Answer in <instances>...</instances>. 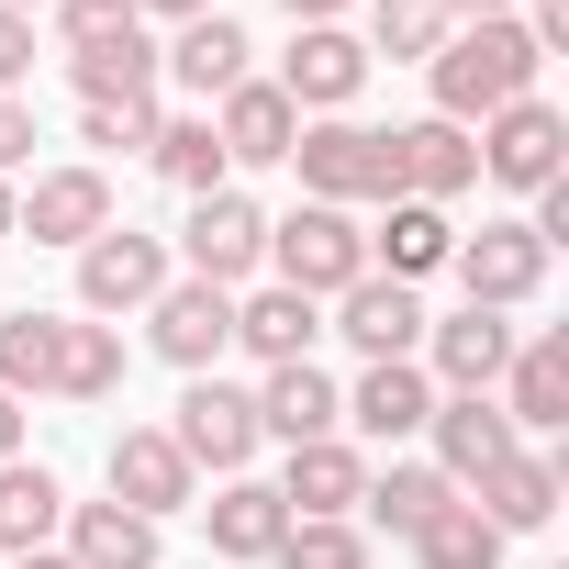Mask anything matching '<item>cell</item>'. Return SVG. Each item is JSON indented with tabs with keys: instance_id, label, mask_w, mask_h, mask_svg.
Instances as JSON below:
<instances>
[{
	"instance_id": "obj_18",
	"label": "cell",
	"mask_w": 569,
	"mask_h": 569,
	"mask_svg": "<svg viewBox=\"0 0 569 569\" xmlns=\"http://www.w3.org/2000/svg\"><path fill=\"white\" fill-rule=\"evenodd\" d=\"M212 134H223V168H291L302 112L279 101V79H234V90L212 101Z\"/></svg>"
},
{
	"instance_id": "obj_41",
	"label": "cell",
	"mask_w": 569,
	"mask_h": 569,
	"mask_svg": "<svg viewBox=\"0 0 569 569\" xmlns=\"http://www.w3.org/2000/svg\"><path fill=\"white\" fill-rule=\"evenodd\" d=\"M134 12H157V23H201V12H223V0H134Z\"/></svg>"
},
{
	"instance_id": "obj_35",
	"label": "cell",
	"mask_w": 569,
	"mask_h": 569,
	"mask_svg": "<svg viewBox=\"0 0 569 569\" xmlns=\"http://www.w3.org/2000/svg\"><path fill=\"white\" fill-rule=\"evenodd\" d=\"M447 34H458V23H447V0H369V57H402V68H425Z\"/></svg>"
},
{
	"instance_id": "obj_36",
	"label": "cell",
	"mask_w": 569,
	"mask_h": 569,
	"mask_svg": "<svg viewBox=\"0 0 569 569\" xmlns=\"http://www.w3.org/2000/svg\"><path fill=\"white\" fill-rule=\"evenodd\" d=\"M268 569H369V536L358 525H291L268 547Z\"/></svg>"
},
{
	"instance_id": "obj_26",
	"label": "cell",
	"mask_w": 569,
	"mask_h": 569,
	"mask_svg": "<svg viewBox=\"0 0 569 569\" xmlns=\"http://www.w3.org/2000/svg\"><path fill=\"white\" fill-rule=\"evenodd\" d=\"M68 547V569H157V525L146 513H123V502H68V525H57Z\"/></svg>"
},
{
	"instance_id": "obj_3",
	"label": "cell",
	"mask_w": 569,
	"mask_h": 569,
	"mask_svg": "<svg viewBox=\"0 0 569 569\" xmlns=\"http://www.w3.org/2000/svg\"><path fill=\"white\" fill-rule=\"evenodd\" d=\"M268 279H279V291H302V302H336L347 279H369V234H358V212L302 201L291 223H268Z\"/></svg>"
},
{
	"instance_id": "obj_28",
	"label": "cell",
	"mask_w": 569,
	"mask_h": 569,
	"mask_svg": "<svg viewBox=\"0 0 569 569\" xmlns=\"http://www.w3.org/2000/svg\"><path fill=\"white\" fill-rule=\"evenodd\" d=\"M447 502H458V491H447V469H436V458H391V469H369V491H358V513H369V525H391L402 547H413Z\"/></svg>"
},
{
	"instance_id": "obj_1",
	"label": "cell",
	"mask_w": 569,
	"mask_h": 569,
	"mask_svg": "<svg viewBox=\"0 0 569 569\" xmlns=\"http://www.w3.org/2000/svg\"><path fill=\"white\" fill-rule=\"evenodd\" d=\"M536 46H525V23L513 12H491V23H458L436 57H425V79H436V123H458V134H480L502 101H525L536 90Z\"/></svg>"
},
{
	"instance_id": "obj_19",
	"label": "cell",
	"mask_w": 569,
	"mask_h": 569,
	"mask_svg": "<svg viewBox=\"0 0 569 569\" xmlns=\"http://www.w3.org/2000/svg\"><path fill=\"white\" fill-rule=\"evenodd\" d=\"M425 325H436V313L402 291V279H380V268L336 291V336H347L358 358H413V347H425Z\"/></svg>"
},
{
	"instance_id": "obj_20",
	"label": "cell",
	"mask_w": 569,
	"mask_h": 569,
	"mask_svg": "<svg viewBox=\"0 0 569 569\" xmlns=\"http://www.w3.org/2000/svg\"><path fill=\"white\" fill-rule=\"evenodd\" d=\"M391 168H402V201H436V212H447L458 190H480V146H469L458 123H436V112L391 134Z\"/></svg>"
},
{
	"instance_id": "obj_6",
	"label": "cell",
	"mask_w": 569,
	"mask_h": 569,
	"mask_svg": "<svg viewBox=\"0 0 569 569\" xmlns=\"http://www.w3.org/2000/svg\"><path fill=\"white\" fill-rule=\"evenodd\" d=\"M146 347H157L168 369L212 380L223 347H234V291H212V279H168V291L146 302Z\"/></svg>"
},
{
	"instance_id": "obj_24",
	"label": "cell",
	"mask_w": 569,
	"mask_h": 569,
	"mask_svg": "<svg viewBox=\"0 0 569 569\" xmlns=\"http://www.w3.org/2000/svg\"><path fill=\"white\" fill-rule=\"evenodd\" d=\"M447 257H458V223H447L436 201H380V234H369V268H380V279L413 291V279H436Z\"/></svg>"
},
{
	"instance_id": "obj_11",
	"label": "cell",
	"mask_w": 569,
	"mask_h": 569,
	"mask_svg": "<svg viewBox=\"0 0 569 569\" xmlns=\"http://www.w3.org/2000/svg\"><path fill=\"white\" fill-rule=\"evenodd\" d=\"M458 291L480 302V313H525L536 291H547V246L525 234V223H480V234H458Z\"/></svg>"
},
{
	"instance_id": "obj_46",
	"label": "cell",
	"mask_w": 569,
	"mask_h": 569,
	"mask_svg": "<svg viewBox=\"0 0 569 569\" xmlns=\"http://www.w3.org/2000/svg\"><path fill=\"white\" fill-rule=\"evenodd\" d=\"M0 12H23V23H34V12H57V0H0Z\"/></svg>"
},
{
	"instance_id": "obj_32",
	"label": "cell",
	"mask_w": 569,
	"mask_h": 569,
	"mask_svg": "<svg viewBox=\"0 0 569 569\" xmlns=\"http://www.w3.org/2000/svg\"><path fill=\"white\" fill-rule=\"evenodd\" d=\"M123 391V325H79L57 336V402H112Z\"/></svg>"
},
{
	"instance_id": "obj_10",
	"label": "cell",
	"mask_w": 569,
	"mask_h": 569,
	"mask_svg": "<svg viewBox=\"0 0 569 569\" xmlns=\"http://www.w3.org/2000/svg\"><path fill=\"white\" fill-rule=\"evenodd\" d=\"M469 146H480V179H502V190H525V201H536V190L558 179V157H569V123L525 90V101H502Z\"/></svg>"
},
{
	"instance_id": "obj_30",
	"label": "cell",
	"mask_w": 569,
	"mask_h": 569,
	"mask_svg": "<svg viewBox=\"0 0 569 569\" xmlns=\"http://www.w3.org/2000/svg\"><path fill=\"white\" fill-rule=\"evenodd\" d=\"M201 525H212V558H268L279 536H291V513H279V491H268V480H223Z\"/></svg>"
},
{
	"instance_id": "obj_22",
	"label": "cell",
	"mask_w": 569,
	"mask_h": 569,
	"mask_svg": "<svg viewBox=\"0 0 569 569\" xmlns=\"http://www.w3.org/2000/svg\"><path fill=\"white\" fill-rule=\"evenodd\" d=\"M313 336H325V302L279 291V279H257V291L234 302V347H246L257 369H291V358H313Z\"/></svg>"
},
{
	"instance_id": "obj_43",
	"label": "cell",
	"mask_w": 569,
	"mask_h": 569,
	"mask_svg": "<svg viewBox=\"0 0 569 569\" xmlns=\"http://www.w3.org/2000/svg\"><path fill=\"white\" fill-rule=\"evenodd\" d=\"M279 12H291V23H336V12H347V0H279Z\"/></svg>"
},
{
	"instance_id": "obj_39",
	"label": "cell",
	"mask_w": 569,
	"mask_h": 569,
	"mask_svg": "<svg viewBox=\"0 0 569 569\" xmlns=\"http://www.w3.org/2000/svg\"><path fill=\"white\" fill-rule=\"evenodd\" d=\"M34 146H46V134H34V101H23V90H0V179L34 168Z\"/></svg>"
},
{
	"instance_id": "obj_45",
	"label": "cell",
	"mask_w": 569,
	"mask_h": 569,
	"mask_svg": "<svg viewBox=\"0 0 569 569\" xmlns=\"http://www.w3.org/2000/svg\"><path fill=\"white\" fill-rule=\"evenodd\" d=\"M12 569H68V558H57V547H34V558H12Z\"/></svg>"
},
{
	"instance_id": "obj_16",
	"label": "cell",
	"mask_w": 569,
	"mask_h": 569,
	"mask_svg": "<svg viewBox=\"0 0 569 569\" xmlns=\"http://www.w3.org/2000/svg\"><path fill=\"white\" fill-rule=\"evenodd\" d=\"M502 425L513 436H558L569 425V336H513V358H502Z\"/></svg>"
},
{
	"instance_id": "obj_9",
	"label": "cell",
	"mask_w": 569,
	"mask_h": 569,
	"mask_svg": "<svg viewBox=\"0 0 569 569\" xmlns=\"http://www.w3.org/2000/svg\"><path fill=\"white\" fill-rule=\"evenodd\" d=\"M358 90H369V46H358L347 23H302L291 57H279V101H291L302 123H325V112H347Z\"/></svg>"
},
{
	"instance_id": "obj_47",
	"label": "cell",
	"mask_w": 569,
	"mask_h": 569,
	"mask_svg": "<svg viewBox=\"0 0 569 569\" xmlns=\"http://www.w3.org/2000/svg\"><path fill=\"white\" fill-rule=\"evenodd\" d=\"M0 246H12V179H0Z\"/></svg>"
},
{
	"instance_id": "obj_34",
	"label": "cell",
	"mask_w": 569,
	"mask_h": 569,
	"mask_svg": "<svg viewBox=\"0 0 569 569\" xmlns=\"http://www.w3.org/2000/svg\"><path fill=\"white\" fill-rule=\"evenodd\" d=\"M57 336H68V313H12V325H0V391H12V402L57 391Z\"/></svg>"
},
{
	"instance_id": "obj_27",
	"label": "cell",
	"mask_w": 569,
	"mask_h": 569,
	"mask_svg": "<svg viewBox=\"0 0 569 569\" xmlns=\"http://www.w3.org/2000/svg\"><path fill=\"white\" fill-rule=\"evenodd\" d=\"M57 525H68V491H57V469H34V458H0V569H12V558H34V547H57Z\"/></svg>"
},
{
	"instance_id": "obj_14",
	"label": "cell",
	"mask_w": 569,
	"mask_h": 569,
	"mask_svg": "<svg viewBox=\"0 0 569 569\" xmlns=\"http://www.w3.org/2000/svg\"><path fill=\"white\" fill-rule=\"evenodd\" d=\"M502 358H513V325L502 313H480V302H458L447 325H425V347H413V369L436 380V391H491L502 380Z\"/></svg>"
},
{
	"instance_id": "obj_8",
	"label": "cell",
	"mask_w": 569,
	"mask_h": 569,
	"mask_svg": "<svg viewBox=\"0 0 569 569\" xmlns=\"http://www.w3.org/2000/svg\"><path fill=\"white\" fill-rule=\"evenodd\" d=\"M168 447H179L190 469H223V480H246V458L268 447V436H257V391H234V380H190V391H179V425H168Z\"/></svg>"
},
{
	"instance_id": "obj_33",
	"label": "cell",
	"mask_w": 569,
	"mask_h": 569,
	"mask_svg": "<svg viewBox=\"0 0 569 569\" xmlns=\"http://www.w3.org/2000/svg\"><path fill=\"white\" fill-rule=\"evenodd\" d=\"M502 547H513V536H491V513L458 491V502L413 536V569H502Z\"/></svg>"
},
{
	"instance_id": "obj_2",
	"label": "cell",
	"mask_w": 569,
	"mask_h": 569,
	"mask_svg": "<svg viewBox=\"0 0 569 569\" xmlns=\"http://www.w3.org/2000/svg\"><path fill=\"white\" fill-rule=\"evenodd\" d=\"M291 168H302V201H402V168H391V134L380 123H347V112H325V123H302L291 134Z\"/></svg>"
},
{
	"instance_id": "obj_12",
	"label": "cell",
	"mask_w": 569,
	"mask_h": 569,
	"mask_svg": "<svg viewBox=\"0 0 569 569\" xmlns=\"http://www.w3.org/2000/svg\"><path fill=\"white\" fill-rule=\"evenodd\" d=\"M101 480H112V502H123V513L168 525V513L190 502V480H201V469L168 447V425H123V436H112V458H101Z\"/></svg>"
},
{
	"instance_id": "obj_38",
	"label": "cell",
	"mask_w": 569,
	"mask_h": 569,
	"mask_svg": "<svg viewBox=\"0 0 569 569\" xmlns=\"http://www.w3.org/2000/svg\"><path fill=\"white\" fill-rule=\"evenodd\" d=\"M79 134L90 146H157V90L146 101H79Z\"/></svg>"
},
{
	"instance_id": "obj_25",
	"label": "cell",
	"mask_w": 569,
	"mask_h": 569,
	"mask_svg": "<svg viewBox=\"0 0 569 569\" xmlns=\"http://www.w3.org/2000/svg\"><path fill=\"white\" fill-rule=\"evenodd\" d=\"M469 502L491 513V536H536V525L558 513V458H547V447H513L502 469L469 480Z\"/></svg>"
},
{
	"instance_id": "obj_5",
	"label": "cell",
	"mask_w": 569,
	"mask_h": 569,
	"mask_svg": "<svg viewBox=\"0 0 569 569\" xmlns=\"http://www.w3.org/2000/svg\"><path fill=\"white\" fill-rule=\"evenodd\" d=\"M268 268V212L246 190H201L190 223H179V279H212V291H246Z\"/></svg>"
},
{
	"instance_id": "obj_23",
	"label": "cell",
	"mask_w": 569,
	"mask_h": 569,
	"mask_svg": "<svg viewBox=\"0 0 569 569\" xmlns=\"http://www.w3.org/2000/svg\"><path fill=\"white\" fill-rule=\"evenodd\" d=\"M257 436H268V447H313V436H347V425H336V380H325L313 358L268 369V380H257Z\"/></svg>"
},
{
	"instance_id": "obj_42",
	"label": "cell",
	"mask_w": 569,
	"mask_h": 569,
	"mask_svg": "<svg viewBox=\"0 0 569 569\" xmlns=\"http://www.w3.org/2000/svg\"><path fill=\"white\" fill-rule=\"evenodd\" d=\"M0 458H23V402L0 391Z\"/></svg>"
},
{
	"instance_id": "obj_37",
	"label": "cell",
	"mask_w": 569,
	"mask_h": 569,
	"mask_svg": "<svg viewBox=\"0 0 569 569\" xmlns=\"http://www.w3.org/2000/svg\"><path fill=\"white\" fill-rule=\"evenodd\" d=\"M146 12H134V0H57V46L79 57V46H112V34H134Z\"/></svg>"
},
{
	"instance_id": "obj_15",
	"label": "cell",
	"mask_w": 569,
	"mask_h": 569,
	"mask_svg": "<svg viewBox=\"0 0 569 569\" xmlns=\"http://www.w3.org/2000/svg\"><path fill=\"white\" fill-rule=\"evenodd\" d=\"M425 436H436V469H447V491H469L480 469H502V458L525 447V436L502 425V402H491V391H436Z\"/></svg>"
},
{
	"instance_id": "obj_21",
	"label": "cell",
	"mask_w": 569,
	"mask_h": 569,
	"mask_svg": "<svg viewBox=\"0 0 569 569\" xmlns=\"http://www.w3.org/2000/svg\"><path fill=\"white\" fill-rule=\"evenodd\" d=\"M246 57H257V46H246V23H234V12H201V23H179V46H168V68H157V79H179V90L212 112L234 79H257Z\"/></svg>"
},
{
	"instance_id": "obj_17",
	"label": "cell",
	"mask_w": 569,
	"mask_h": 569,
	"mask_svg": "<svg viewBox=\"0 0 569 569\" xmlns=\"http://www.w3.org/2000/svg\"><path fill=\"white\" fill-rule=\"evenodd\" d=\"M425 413H436V380H425L413 358H369L358 391H336V425H358V436H380V447L425 436Z\"/></svg>"
},
{
	"instance_id": "obj_4",
	"label": "cell",
	"mask_w": 569,
	"mask_h": 569,
	"mask_svg": "<svg viewBox=\"0 0 569 569\" xmlns=\"http://www.w3.org/2000/svg\"><path fill=\"white\" fill-rule=\"evenodd\" d=\"M179 279V257H168V234H134V223H101L90 246H79V313L90 325H112V313H146L157 291Z\"/></svg>"
},
{
	"instance_id": "obj_7",
	"label": "cell",
	"mask_w": 569,
	"mask_h": 569,
	"mask_svg": "<svg viewBox=\"0 0 569 569\" xmlns=\"http://www.w3.org/2000/svg\"><path fill=\"white\" fill-rule=\"evenodd\" d=\"M101 223H112V179H101L90 157L34 168V190H12V234H23V246H90Z\"/></svg>"
},
{
	"instance_id": "obj_29",
	"label": "cell",
	"mask_w": 569,
	"mask_h": 569,
	"mask_svg": "<svg viewBox=\"0 0 569 569\" xmlns=\"http://www.w3.org/2000/svg\"><path fill=\"white\" fill-rule=\"evenodd\" d=\"M157 68H168V46L134 23V34H112V46H79L68 57V79H79V101H146L157 90Z\"/></svg>"
},
{
	"instance_id": "obj_44",
	"label": "cell",
	"mask_w": 569,
	"mask_h": 569,
	"mask_svg": "<svg viewBox=\"0 0 569 569\" xmlns=\"http://www.w3.org/2000/svg\"><path fill=\"white\" fill-rule=\"evenodd\" d=\"M491 12H513V0H447V23H491Z\"/></svg>"
},
{
	"instance_id": "obj_13",
	"label": "cell",
	"mask_w": 569,
	"mask_h": 569,
	"mask_svg": "<svg viewBox=\"0 0 569 569\" xmlns=\"http://www.w3.org/2000/svg\"><path fill=\"white\" fill-rule=\"evenodd\" d=\"M268 491H279V513H291V525H347L358 491H369V458H358L347 436H313V447H291V469H279Z\"/></svg>"
},
{
	"instance_id": "obj_40",
	"label": "cell",
	"mask_w": 569,
	"mask_h": 569,
	"mask_svg": "<svg viewBox=\"0 0 569 569\" xmlns=\"http://www.w3.org/2000/svg\"><path fill=\"white\" fill-rule=\"evenodd\" d=\"M23 79H34V23L0 12V90H23Z\"/></svg>"
},
{
	"instance_id": "obj_31",
	"label": "cell",
	"mask_w": 569,
	"mask_h": 569,
	"mask_svg": "<svg viewBox=\"0 0 569 569\" xmlns=\"http://www.w3.org/2000/svg\"><path fill=\"white\" fill-rule=\"evenodd\" d=\"M157 179H179L190 201L201 190H234V168H223V134H212V112H157Z\"/></svg>"
}]
</instances>
